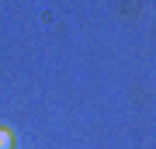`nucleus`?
<instances>
[{
	"mask_svg": "<svg viewBox=\"0 0 156 149\" xmlns=\"http://www.w3.org/2000/svg\"><path fill=\"white\" fill-rule=\"evenodd\" d=\"M0 149H14V135H11V128H0Z\"/></svg>",
	"mask_w": 156,
	"mask_h": 149,
	"instance_id": "1",
	"label": "nucleus"
}]
</instances>
